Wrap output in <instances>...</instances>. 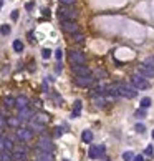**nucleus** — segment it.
Listing matches in <instances>:
<instances>
[{
	"label": "nucleus",
	"instance_id": "nucleus-1",
	"mask_svg": "<svg viewBox=\"0 0 154 161\" xmlns=\"http://www.w3.org/2000/svg\"><path fill=\"white\" fill-rule=\"evenodd\" d=\"M114 88H116L118 95L123 96V98H134L136 95H138V92H136V88H133V86H128L124 85V83H114Z\"/></svg>",
	"mask_w": 154,
	"mask_h": 161
},
{
	"label": "nucleus",
	"instance_id": "nucleus-2",
	"mask_svg": "<svg viewBox=\"0 0 154 161\" xmlns=\"http://www.w3.org/2000/svg\"><path fill=\"white\" fill-rule=\"evenodd\" d=\"M58 17H60V20H76L78 12L75 8H71V5H63L58 10Z\"/></svg>",
	"mask_w": 154,
	"mask_h": 161
},
{
	"label": "nucleus",
	"instance_id": "nucleus-3",
	"mask_svg": "<svg viewBox=\"0 0 154 161\" xmlns=\"http://www.w3.org/2000/svg\"><path fill=\"white\" fill-rule=\"evenodd\" d=\"M37 149L38 151H45V153H53V143H51V139L48 136L41 135V138L37 143Z\"/></svg>",
	"mask_w": 154,
	"mask_h": 161
},
{
	"label": "nucleus",
	"instance_id": "nucleus-4",
	"mask_svg": "<svg viewBox=\"0 0 154 161\" xmlns=\"http://www.w3.org/2000/svg\"><path fill=\"white\" fill-rule=\"evenodd\" d=\"M75 85L81 86V88H91L94 85V76L93 75H83V76H76L75 78Z\"/></svg>",
	"mask_w": 154,
	"mask_h": 161
},
{
	"label": "nucleus",
	"instance_id": "nucleus-5",
	"mask_svg": "<svg viewBox=\"0 0 154 161\" xmlns=\"http://www.w3.org/2000/svg\"><path fill=\"white\" fill-rule=\"evenodd\" d=\"M68 60H70V63H71V65H85L86 58H85V55H83L81 52L70 50L68 52Z\"/></svg>",
	"mask_w": 154,
	"mask_h": 161
},
{
	"label": "nucleus",
	"instance_id": "nucleus-6",
	"mask_svg": "<svg viewBox=\"0 0 154 161\" xmlns=\"http://www.w3.org/2000/svg\"><path fill=\"white\" fill-rule=\"evenodd\" d=\"M61 30L65 33L73 35V33H78L80 32V27L76 25L75 20H61Z\"/></svg>",
	"mask_w": 154,
	"mask_h": 161
},
{
	"label": "nucleus",
	"instance_id": "nucleus-7",
	"mask_svg": "<svg viewBox=\"0 0 154 161\" xmlns=\"http://www.w3.org/2000/svg\"><path fill=\"white\" fill-rule=\"evenodd\" d=\"M131 82H133V85H134V88L136 90H148L149 86V82L144 78V76H139V75H134L131 78Z\"/></svg>",
	"mask_w": 154,
	"mask_h": 161
},
{
	"label": "nucleus",
	"instance_id": "nucleus-8",
	"mask_svg": "<svg viewBox=\"0 0 154 161\" xmlns=\"http://www.w3.org/2000/svg\"><path fill=\"white\" fill-rule=\"evenodd\" d=\"M17 138H18L20 141L27 143L33 138V131H31L30 128H20V129H17Z\"/></svg>",
	"mask_w": 154,
	"mask_h": 161
},
{
	"label": "nucleus",
	"instance_id": "nucleus-9",
	"mask_svg": "<svg viewBox=\"0 0 154 161\" xmlns=\"http://www.w3.org/2000/svg\"><path fill=\"white\" fill-rule=\"evenodd\" d=\"M71 70H73V73H75L76 76L91 75V70H90L86 65H73V66H71Z\"/></svg>",
	"mask_w": 154,
	"mask_h": 161
},
{
	"label": "nucleus",
	"instance_id": "nucleus-10",
	"mask_svg": "<svg viewBox=\"0 0 154 161\" xmlns=\"http://www.w3.org/2000/svg\"><path fill=\"white\" fill-rule=\"evenodd\" d=\"M33 116V111H31V108H30V105L28 106H25V108H20L18 110V120L20 121H25V120H30V118Z\"/></svg>",
	"mask_w": 154,
	"mask_h": 161
},
{
	"label": "nucleus",
	"instance_id": "nucleus-11",
	"mask_svg": "<svg viewBox=\"0 0 154 161\" xmlns=\"http://www.w3.org/2000/svg\"><path fill=\"white\" fill-rule=\"evenodd\" d=\"M138 73H141V76H144V78H149V76H154V68L146 66V65H139Z\"/></svg>",
	"mask_w": 154,
	"mask_h": 161
},
{
	"label": "nucleus",
	"instance_id": "nucleus-12",
	"mask_svg": "<svg viewBox=\"0 0 154 161\" xmlns=\"http://www.w3.org/2000/svg\"><path fill=\"white\" fill-rule=\"evenodd\" d=\"M35 161H53V153H45L37 149V158Z\"/></svg>",
	"mask_w": 154,
	"mask_h": 161
},
{
	"label": "nucleus",
	"instance_id": "nucleus-13",
	"mask_svg": "<svg viewBox=\"0 0 154 161\" xmlns=\"http://www.w3.org/2000/svg\"><path fill=\"white\" fill-rule=\"evenodd\" d=\"M33 120L38 121V123H41V125H47L48 121H50V116H48L47 113H43V111H40V113H35L33 115Z\"/></svg>",
	"mask_w": 154,
	"mask_h": 161
},
{
	"label": "nucleus",
	"instance_id": "nucleus-14",
	"mask_svg": "<svg viewBox=\"0 0 154 161\" xmlns=\"http://www.w3.org/2000/svg\"><path fill=\"white\" fill-rule=\"evenodd\" d=\"M30 129L31 131H37V133H43L45 125H41V123H38V121H35L33 118H30Z\"/></svg>",
	"mask_w": 154,
	"mask_h": 161
},
{
	"label": "nucleus",
	"instance_id": "nucleus-15",
	"mask_svg": "<svg viewBox=\"0 0 154 161\" xmlns=\"http://www.w3.org/2000/svg\"><path fill=\"white\" fill-rule=\"evenodd\" d=\"M15 106L18 108H25V106H28V98L27 96H18V98H15Z\"/></svg>",
	"mask_w": 154,
	"mask_h": 161
},
{
	"label": "nucleus",
	"instance_id": "nucleus-16",
	"mask_svg": "<svg viewBox=\"0 0 154 161\" xmlns=\"http://www.w3.org/2000/svg\"><path fill=\"white\" fill-rule=\"evenodd\" d=\"M27 153L23 151H13L12 153V161H27Z\"/></svg>",
	"mask_w": 154,
	"mask_h": 161
},
{
	"label": "nucleus",
	"instance_id": "nucleus-17",
	"mask_svg": "<svg viewBox=\"0 0 154 161\" xmlns=\"http://www.w3.org/2000/svg\"><path fill=\"white\" fill-rule=\"evenodd\" d=\"M93 101L98 108H104L106 106V100L103 98V95H93Z\"/></svg>",
	"mask_w": 154,
	"mask_h": 161
},
{
	"label": "nucleus",
	"instance_id": "nucleus-18",
	"mask_svg": "<svg viewBox=\"0 0 154 161\" xmlns=\"http://www.w3.org/2000/svg\"><path fill=\"white\" fill-rule=\"evenodd\" d=\"M81 139H83L85 143H91V141H93V131L85 129V131L81 133Z\"/></svg>",
	"mask_w": 154,
	"mask_h": 161
},
{
	"label": "nucleus",
	"instance_id": "nucleus-19",
	"mask_svg": "<svg viewBox=\"0 0 154 161\" xmlns=\"http://www.w3.org/2000/svg\"><path fill=\"white\" fill-rule=\"evenodd\" d=\"M80 111H81V100H76L75 101V110H73V113H71V118H78Z\"/></svg>",
	"mask_w": 154,
	"mask_h": 161
},
{
	"label": "nucleus",
	"instance_id": "nucleus-20",
	"mask_svg": "<svg viewBox=\"0 0 154 161\" xmlns=\"http://www.w3.org/2000/svg\"><path fill=\"white\" fill-rule=\"evenodd\" d=\"M0 161H12V151L2 149V151H0Z\"/></svg>",
	"mask_w": 154,
	"mask_h": 161
},
{
	"label": "nucleus",
	"instance_id": "nucleus-21",
	"mask_svg": "<svg viewBox=\"0 0 154 161\" xmlns=\"http://www.w3.org/2000/svg\"><path fill=\"white\" fill-rule=\"evenodd\" d=\"M90 158H91V159H98V158H100V153H98V146H94V145L90 146Z\"/></svg>",
	"mask_w": 154,
	"mask_h": 161
},
{
	"label": "nucleus",
	"instance_id": "nucleus-22",
	"mask_svg": "<svg viewBox=\"0 0 154 161\" xmlns=\"http://www.w3.org/2000/svg\"><path fill=\"white\" fill-rule=\"evenodd\" d=\"M12 47H13V50H15L17 53H22V52H23V43H22V40H15Z\"/></svg>",
	"mask_w": 154,
	"mask_h": 161
},
{
	"label": "nucleus",
	"instance_id": "nucleus-23",
	"mask_svg": "<svg viewBox=\"0 0 154 161\" xmlns=\"http://www.w3.org/2000/svg\"><path fill=\"white\" fill-rule=\"evenodd\" d=\"M94 78H108V72L104 68H96V72H94Z\"/></svg>",
	"mask_w": 154,
	"mask_h": 161
},
{
	"label": "nucleus",
	"instance_id": "nucleus-24",
	"mask_svg": "<svg viewBox=\"0 0 154 161\" xmlns=\"http://www.w3.org/2000/svg\"><path fill=\"white\" fill-rule=\"evenodd\" d=\"M3 105H5L7 108L15 106V98H12V96H5V98H3Z\"/></svg>",
	"mask_w": 154,
	"mask_h": 161
},
{
	"label": "nucleus",
	"instance_id": "nucleus-25",
	"mask_svg": "<svg viewBox=\"0 0 154 161\" xmlns=\"http://www.w3.org/2000/svg\"><path fill=\"white\" fill-rule=\"evenodd\" d=\"M3 149H8V151L13 149V141L10 138H3Z\"/></svg>",
	"mask_w": 154,
	"mask_h": 161
},
{
	"label": "nucleus",
	"instance_id": "nucleus-26",
	"mask_svg": "<svg viewBox=\"0 0 154 161\" xmlns=\"http://www.w3.org/2000/svg\"><path fill=\"white\" fill-rule=\"evenodd\" d=\"M73 40H75L76 42V43H80V45H81V43H85V37H83V35L81 33H73Z\"/></svg>",
	"mask_w": 154,
	"mask_h": 161
},
{
	"label": "nucleus",
	"instance_id": "nucleus-27",
	"mask_svg": "<svg viewBox=\"0 0 154 161\" xmlns=\"http://www.w3.org/2000/svg\"><path fill=\"white\" fill-rule=\"evenodd\" d=\"M7 125L15 128V126H18V125H20V120H18V118H8V120H7Z\"/></svg>",
	"mask_w": 154,
	"mask_h": 161
},
{
	"label": "nucleus",
	"instance_id": "nucleus-28",
	"mask_svg": "<svg viewBox=\"0 0 154 161\" xmlns=\"http://www.w3.org/2000/svg\"><path fill=\"white\" fill-rule=\"evenodd\" d=\"M149 106H151V98L144 96L141 100V108H144V110H146V108H149Z\"/></svg>",
	"mask_w": 154,
	"mask_h": 161
},
{
	"label": "nucleus",
	"instance_id": "nucleus-29",
	"mask_svg": "<svg viewBox=\"0 0 154 161\" xmlns=\"http://www.w3.org/2000/svg\"><path fill=\"white\" fill-rule=\"evenodd\" d=\"M12 151H23V153H28V149H27L25 145H13V149Z\"/></svg>",
	"mask_w": 154,
	"mask_h": 161
},
{
	"label": "nucleus",
	"instance_id": "nucleus-30",
	"mask_svg": "<svg viewBox=\"0 0 154 161\" xmlns=\"http://www.w3.org/2000/svg\"><path fill=\"white\" fill-rule=\"evenodd\" d=\"M144 155L148 156V158H151V156L154 155V145H149L148 148L144 149Z\"/></svg>",
	"mask_w": 154,
	"mask_h": 161
},
{
	"label": "nucleus",
	"instance_id": "nucleus-31",
	"mask_svg": "<svg viewBox=\"0 0 154 161\" xmlns=\"http://www.w3.org/2000/svg\"><path fill=\"white\" fill-rule=\"evenodd\" d=\"M133 158H134L133 151H124V153H123V159H124V161H133Z\"/></svg>",
	"mask_w": 154,
	"mask_h": 161
},
{
	"label": "nucleus",
	"instance_id": "nucleus-32",
	"mask_svg": "<svg viewBox=\"0 0 154 161\" xmlns=\"http://www.w3.org/2000/svg\"><path fill=\"white\" fill-rule=\"evenodd\" d=\"M143 65H146V66H151V68H154V55H152V57H148V58H146V60H144V63H143Z\"/></svg>",
	"mask_w": 154,
	"mask_h": 161
},
{
	"label": "nucleus",
	"instance_id": "nucleus-33",
	"mask_svg": "<svg viewBox=\"0 0 154 161\" xmlns=\"http://www.w3.org/2000/svg\"><path fill=\"white\" fill-rule=\"evenodd\" d=\"M10 32H12V29H10L8 25H2V27H0V33H2V35H8Z\"/></svg>",
	"mask_w": 154,
	"mask_h": 161
},
{
	"label": "nucleus",
	"instance_id": "nucleus-34",
	"mask_svg": "<svg viewBox=\"0 0 154 161\" xmlns=\"http://www.w3.org/2000/svg\"><path fill=\"white\" fill-rule=\"evenodd\" d=\"M41 57H43L45 60H47V58H50L51 57V50H50V48H43V50H41Z\"/></svg>",
	"mask_w": 154,
	"mask_h": 161
},
{
	"label": "nucleus",
	"instance_id": "nucleus-35",
	"mask_svg": "<svg viewBox=\"0 0 154 161\" xmlns=\"http://www.w3.org/2000/svg\"><path fill=\"white\" fill-rule=\"evenodd\" d=\"M55 58H57L58 62H61V58H63V50L61 48H58V50L55 52Z\"/></svg>",
	"mask_w": 154,
	"mask_h": 161
},
{
	"label": "nucleus",
	"instance_id": "nucleus-36",
	"mask_svg": "<svg viewBox=\"0 0 154 161\" xmlns=\"http://www.w3.org/2000/svg\"><path fill=\"white\" fill-rule=\"evenodd\" d=\"M134 129H136V131H138V133H144L146 126H144V125H143V123H138V125H136V126H134Z\"/></svg>",
	"mask_w": 154,
	"mask_h": 161
},
{
	"label": "nucleus",
	"instance_id": "nucleus-37",
	"mask_svg": "<svg viewBox=\"0 0 154 161\" xmlns=\"http://www.w3.org/2000/svg\"><path fill=\"white\" fill-rule=\"evenodd\" d=\"M134 116H136V118H144V116H146V111H144V108H143V110H138V111H136V113H134Z\"/></svg>",
	"mask_w": 154,
	"mask_h": 161
},
{
	"label": "nucleus",
	"instance_id": "nucleus-38",
	"mask_svg": "<svg viewBox=\"0 0 154 161\" xmlns=\"http://www.w3.org/2000/svg\"><path fill=\"white\" fill-rule=\"evenodd\" d=\"M5 126H7V118L3 116V115H0V129L5 128Z\"/></svg>",
	"mask_w": 154,
	"mask_h": 161
},
{
	"label": "nucleus",
	"instance_id": "nucleus-39",
	"mask_svg": "<svg viewBox=\"0 0 154 161\" xmlns=\"http://www.w3.org/2000/svg\"><path fill=\"white\" fill-rule=\"evenodd\" d=\"M63 133H65V131H63V128H61V126H57V128H55V136H57V138H60Z\"/></svg>",
	"mask_w": 154,
	"mask_h": 161
},
{
	"label": "nucleus",
	"instance_id": "nucleus-40",
	"mask_svg": "<svg viewBox=\"0 0 154 161\" xmlns=\"http://www.w3.org/2000/svg\"><path fill=\"white\" fill-rule=\"evenodd\" d=\"M10 17H12V20H18V10H13Z\"/></svg>",
	"mask_w": 154,
	"mask_h": 161
},
{
	"label": "nucleus",
	"instance_id": "nucleus-41",
	"mask_svg": "<svg viewBox=\"0 0 154 161\" xmlns=\"http://www.w3.org/2000/svg\"><path fill=\"white\" fill-rule=\"evenodd\" d=\"M75 2H76V0H61V3H63V5H73Z\"/></svg>",
	"mask_w": 154,
	"mask_h": 161
},
{
	"label": "nucleus",
	"instance_id": "nucleus-42",
	"mask_svg": "<svg viewBox=\"0 0 154 161\" xmlns=\"http://www.w3.org/2000/svg\"><path fill=\"white\" fill-rule=\"evenodd\" d=\"M133 161H144V156L138 155V156H134V158H133Z\"/></svg>",
	"mask_w": 154,
	"mask_h": 161
},
{
	"label": "nucleus",
	"instance_id": "nucleus-43",
	"mask_svg": "<svg viewBox=\"0 0 154 161\" xmlns=\"http://www.w3.org/2000/svg\"><path fill=\"white\" fill-rule=\"evenodd\" d=\"M61 70H63V66H61V63H60V62H58V65L55 66V72H57V73H60Z\"/></svg>",
	"mask_w": 154,
	"mask_h": 161
},
{
	"label": "nucleus",
	"instance_id": "nucleus-44",
	"mask_svg": "<svg viewBox=\"0 0 154 161\" xmlns=\"http://www.w3.org/2000/svg\"><path fill=\"white\" fill-rule=\"evenodd\" d=\"M53 100H55V101H57V103H58V105H61V101H63V100H61V98H60V96H58V95H53Z\"/></svg>",
	"mask_w": 154,
	"mask_h": 161
},
{
	"label": "nucleus",
	"instance_id": "nucleus-45",
	"mask_svg": "<svg viewBox=\"0 0 154 161\" xmlns=\"http://www.w3.org/2000/svg\"><path fill=\"white\" fill-rule=\"evenodd\" d=\"M25 8H27V10H31V8H33V2H28V3L25 5Z\"/></svg>",
	"mask_w": 154,
	"mask_h": 161
},
{
	"label": "nucleus",
	"instance_id": "nucleus-46",
	"mask_svg": "<svg viewBox=\"0 0 154 161\" xmlns=\"http://www.w3.org/2000/svg\"><path fill=\"white\" fill-rule=\"evenodd\" d=\"M2 149H3V136L0 135V151H2Z\"/></svg>",
	"mask_w": 154,
	"mask_h": 161
},
{
	"label": "nucleus",
	"instance_id": "nucleus-47",
	"mask_svg": "<svg viewBox=\"0 0 154 161\" xmlns=\"http://www.w3.org/2000/svg\"><path fill=\"white\" fill-rule=\"evenodd\" d=\"M2 5H3V0H0V8H2Z\"/></svg>",
	"mask_w": 154,
	"mask_h": 161
},
{
	"label": "nucleus",
	"instance_id": "nucleus-48",
	"mask_svg": "<svg viewBox=\"0 0 154 161\" xmlns=\"http://www.w3.org/2000/svg\"><path fill=\"white\" fill-rule=\"evenodd\" d=\"M151 136H152V139H154V131H152V133H151Z\"/></svg>",
	"mask_w": 154,
	"mask_h": 161
},
{
	"label": "nucleus",
	"instance_id": "nucleus-49",
	"mask_svg": "<svg viewBox=\"0 0 154 161\" xmlns=\"http://www.w3.org/2000/svg\"><path fill=\"white\" fill-rule=\"evenodd\" d=\"M63 161H70V159H63Z\"/></svg>",
	"mask_w": 154,
	"mask_h": 161
},
{
	"label": "nucleus",
	"instance_id": "nucleus-50",
	"mask_svg": "<svg viewBox=\"0 0 154 161\" xmlns=\"http://www.w3.org/2000/svg\"><path fill=\"white\" fill-rule=\"evenodd\" d=\"M104 161H108V159H104Z\"/></svg>",
	"mask_w": 154,
	"mask_h": 161
}]
</instances>
